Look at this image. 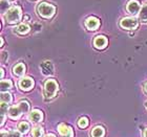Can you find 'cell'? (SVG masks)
<instances>
[{"label": "cell", "instance_id": "cell-1", "mask_svg": "<svg viewBox=\"0 0 147 137\" xmlns=\"http://www.w3.org/2000/svg\"><path fill=\"white\" fill-rule=\"evenodd\" d=\"M38 14L44 19H51L56 13V6L47 2H41L37 7Z\"/></svg>", "mask_w": 147, "mask_h": 137}, {"label": "cell", "instance_id": "cell-2", "mask_svg": "<svg viewBox=\"0 0 147 137\" xmlns=\"http://www.w3.org/2000/svg\"><path fill=\"white\" fill-rule=\"evenodd\" d=\"M22 18V11L19 6H13L5 13V20L9 24L18 23Z\"/></svg>", "mask_w": 147, "mask_h": 137}, {"label": "cell", "instance_id": "cell-3", "mask_svg": "<svg viewBox=\"0 0 147 137\" xmlns=\"http://www.w3.org/2000/svg\"><path fill=\"white\" fill-rule=\"evenodd\" d=\"M59 86L55 80H47L44 84V96L46 100L55 98L58 92Z\"/></svg>", "mask_w": 147, "mask_h": 137}, {"label": "cell", "instance_id": "cell-4", "mask_svg": "<svg viewBox=\"0 0 147 137\" xmlns=\"http://www.w3.org/2000/svg\"><path fill=\"white\" fill-rule=\"evenodd\" d=\"M120 26L122 28L131 31V29H136V28H137V26H138V21H137V19L134 18V17H126V18H123L122 20L120 21Z\"/></svg>", "mask_w": 147, "mask_h": 137}, {"label": "cell", "instance_id": "cell-5", "mask_svg": "<svg viewBox=\"0 0 147 137\" xmlns=\"http://www.w3.org/2000/svg\"><path fill=\"white\" fill-rule=\"evenodd\" d=\"M126 9H127V12L129 14L137 15L141 11V4H140L138 0H129L127 5H126Z\"/></svg>", "mask_w": 147, "mask_h": 137}, {"label": "cell", "instance_id": "cell-6", "mask_svg": "<svg viewBox=\"0 0 147 137\" xmlns=\"http://www.w3.org/2000/svg\"><path fill=\"white\" fill-rule=\"evenodd\" d=\"M34 80L31 79V78H22L20 81H19L18 85L19 88L23 90V91H28L31 90L33 87H34Z\"/></svg>", "mask_w": 147, "mask_h": 137}, {"label": "cell", "instance_id": "cell-7", "mask_svg": "<svg viewBox=\"0 0 147 137\" xmlns=\"http://www.w3.org/2000/svg\"><path fill=\"white\" fill-rule=\"evenodd\" d=\"M58 132L61 137H73L74 132L73 129L69 126L65 125V124H60L58 126Z\"/></svg>", "mask_w": 147, "mask_h": 137}, {"label": "cell", "instance_id": "cell-8", "mask_svg": "<svg viewBox=\"0 0 147 137\" xmlns=\"http://www.w3.org/2000/svg\"><path fill=\"white\" fill-rule=\"evenodd\" d=\"M100 25V21L96 17H88L85 20V27L88 31H96Z\"/></svg>", "mask_w": 147, "mask_h": 137}, {"label": "cell", "instance_id": "cell-9", "mask_svg": "<svg viewBox=\"0 0 147 137\" xmlns=\"http://www.w3.org/2000/svg\"><path fill=\"white\" fill-rule=\"evenodd\" d=\"M94 46L97 49H104L107 46V39L104 36H97L94 39Z\"/></svg>", "mask_w": 147, "mask_h": 137}, {"label": "cell", "instance_id": "cell-10", "mask_svg": "<svg viewBox=\"0 0 147 137\" xmlns=\"http://www.w3.org/2000/svg\"><path fill=\"white\" fill-rule=\"evenodd\" d=\"M41 70L44 76H52L54 73V66L51 61H44L41 64Z\"/></svg>", "mask_w": 147, "mask_h": 137}, {"label": "cell", "instance_id": "cell-11", "mask_svg": "<svg viewBox=\"0 0 147 137\" xmlns=\"http://www.w3.org/2000/svg\"><path fill=\"white\" fill-rule=\"evenodd\" d=\"M28 119L31 120L32 122H42L43 119V113L40 111V110H33L31 113H30V116H28Z\"/></svg>", "mask_w": 147, "mask_h": 137}, {"label": "cell", "instance_id": "cell-12", "mask_svg": "<svg viewBox=\"0 0 147 137\" xmlns=\"http://www.w3.org/2000/svg\"><path fill=\"white\" fill-rule=\"evenodd\" d=\"M22 110L21 108L19 107V105L17 106H14V107H11L9 110V116L11 117L12 119H18L22 114Z\"/></svg>", "mask_w": 147, "mask_h": 137}, {"label": "cell", "instance_id": "cell-13", "mask_svg": "<svg viewBox=\"0 0 147 137\" xmlns=\"http://www.w3.org/2000/svg\"><path fill=\"white\" fill-rule=\"evenodd\" d=\"M13 73L16 76H22L25 73V65L23 63H19L13 67Z\"/></svg>", "mask_w": 147, "mask_h": 137}, {"label": "cell", "instance_id": "cell-14", "mask_svg": "<svg viewBox=\"0 0 147 137\" xmlns=\"http://www.w3.org/2000/svg\"><path fill=\"white\" fill-rule=\"evenodd\" d=\"M105 135V130L101 126H97L92 129V137H104Z\"/></svg>", "mask_w": 147, "mask_h": 137}, {"label": "cell", "instance_id": "cell-15", "mask_svg": "<svg viewBox=\"0 0 147 137\" xmlns=\"http://www.w3.org/2000/svg\"><path fill=\"white\" fill-rule=\"evenodd\" d=\"M31 31V27H30V25L26 24V23H22L18 26V27L16 28V31H17V34L19 35H26L30 33Z\"/></svg>", "mask_w": 147, "mask_h": 137}, {"label": "cell", "instance_id": "cell-16", "mask_svg": "<svg viewBox=\"0 0 147 137\" xmlns=\"http://www.w3.org/2000/svg\"><path fill=\"white\" fill-rule=\"evenodd\" d=\"M13 87V83L11 80H2L1 81V90L2 92H5L6 90H9Z\"/></svg>", "mask_w": 147, "mask_h": 137}, {"label": "cell", "instance_id": "cell-17", "mask_svg": "<svg viewBox=\"0 0 147 137\" xmlns=\"http://www.w3.org/2000/svg\"><path fill=\"white\" fill-rule=\"evenodd\" d=\"M139 18L141 21H147V3L141 7V11L139 13Z\"/></svg>", "mask_w": 147, "mask_h": 137}, {"label": "cell", "instance_id": "cell-18", "mask_svg": "<svg viewBox=\"0 0 147 137\" xmlns=\"http://www.w3.org/2000/svg\"><path fill=\"white\" fill-rule=\"evenodd\" d=\"M28 130H30V125H28V122H22L18 125V131L20 132L21 134H25V133H28Z\"/></svg>", "mask_w": 147, "mask_h": 137}, {"label": "cell", "instance_id": "cell-19", "mask_svg": "<svg viewBox=\"0 0 147 137\" xmlns=\"http://www.w3.org/2000/svg\"><path fill=\"white\" fill-rule=\"evenodd\" d=\"M12 102V95L9 94V92H2L1 93V103H5V104H11Z\"/></svg>", "mask_w": 147, "mask_h": 137}, {"label": "cell", "instance_id": "cell-20", "mask_svg": "<svg viewBox=\"0 0 147 137\" xmlns=\"http://www.w3.org/2000/svg\"><path fill=\"white\" fill-rule=\"evenodd\" d=\"M89 124V120L87 117H85V116H83V117H81V118L78 120V126H79V128H86L87 126H88Z\"/></svg>", "mask_w": 147, "mask_h": 137}, {"label": "cell", "instance_id": "cell-21", "mask_svg": "<svg viewBox=\"0 0 147 137\" xmlns=\"http://www.w3.org/2000/svg\"><path fill=\"white\" fill-rule=\"evenodd\" d=\"M33 137H43V129L41 127H35L32 131Z\"/></svg>", "mask_w": 147, "mask_h": 137}, {"label": "cell", "instance_id": "cell-22", "mask_svg": "<svg viewBox=\"0 0 147 137\" xmlns=\"http://www.w3.org/2000/svg\"><path fill=\"white\" fill-rule=\"evenodd\" d=\"M18 105H19V107L21 108L22 112H23V113H28V111H30V104H28L26 101L20 102Z\"/></svg>", "mask_w": 147, "mask_h": 137}, {"label": "cell", "instance_id": "cell-23", "mask_svg": "<svg viewBox=\"0 0 147 137\" xmlns=\"http://www.w3.org/2000/svg\"><path fill=\"white\" fill-rule=\"evenodd\" d=\"M7 137H22L21 136V133L20 132H15V131H12L9 132Z\"/></svg>", "mask_w": 147, "mask_h": 137}, {"label": "cell", "instance_id": "cell-24", "mask_svg": "<svg viewBox=\"0 0 147 137\" xmlns=\"http://www.w3.org/2000/svg\"><path fill=\"white\" fill-rule=\"evenodd\" d=\"M7 55H9V53H7V52L6 51H2L1 52V62H5V60H7Z\"/></svg>", "mask_w": 147, "mask_h": 137}, {"label": "cell", "instance_id": "cell-25", "mask_svg": "<svg viewBox=\"0 0 147 137\" xmlns=\"http://www.w3.org/2000/svg\"><path fill=\"white\" fill-rule=\"evenodd\" d=\"M7 135H9V134H7V133H5L4 131L1 132V137H7Z\"/></svg>", "mask_w": 147, "mask_h": 137}, {"label": "cell", "instance_id": "cell-26", "mask_svg": "<svg viewBox=\"0 0 147 137\" xmlns=\"http://www.w3.org/2000/svg\"><path fill=\"white\" fill-rule=\"evenodd\" d=\"M45 137H56V136H55V135H54V134H47Z\"/></svg>", "mask_w": 147, "mask_h": 137}, {"label": "cell", "instance_id": "cell-27", "mask_svg": "<svg viewBox=\"0 0 147 137\" xmlns=\"http://www.w3.org/2000/svg\"><path fill=\"white\" fill-rule=\"evenodd\" d=\"M3 74H4V70L3 68H1V78H3Z\"/></svg>", "mask_w": 147, "mask_h": 137}, {"label": "cell", "instance_id": "cell-28", "mask_svg": "<svg viewBox=\"0 0 147 137\" xmlns=\"http://www.w3.org/2000/svg\"><path fill=\"white\" fill-rule=\"evenodd\" d=\"M144 137H147V129H145L144 131Z\"/></svg>", "mask_w": 147, "mask_h": 137}, {"label": "cell", "instance_id": "cell-29", "mask_svg": "<svg viewBox=\"0 0 147 137\" xmlns=\"http://www.w3.org/2000/svg\"><path fill=\"white\" fill-rule=\"evenodd\" d=\"M3 43H4V41H3V39H2V38H1V47H2V46H3Z\"/></svg>", "mask_w": 147, "mask_h": 137}, {"label": "cell", "instance_id": "cell-30", "mask_svg": "<svg viewBox=\"0 0 147 137\" xmlns=\"http://www.w3.org/2000/svg\"><path fill=\"white\" fill-rule=\"evenodd\" d=\"M144 90H145V92L147 93V84L145 85V87H144Z\"/></svg>", "mask_w": 147, "mask_h": 137}, {"label": "cell", "instance_id": "cell-31", "mask_svg": "<svg viewBox=\"0 0 147 137\" xmlns=\"http://www.w3.org/2000/svg\"><path fill=\"white\" fill-rule=\"evenodd\" d=\"M146 107H147V103H146Z\"/></svg>", "mask_w": 147, "mask_h": 137}, {"label": "cell", "instance_id": "cell-32", "mask_svg": "<svg viewBox=\"0 0 147 137\" xmlns=\"http://www.w3.org/2000/svg\"><path fill=\"white\" fill-rule=\"evenodd\" d=\"M6 1H7V0H6Z\"/></svg>", "mask_w": 147, "mask_h": 137}]
</instances>
